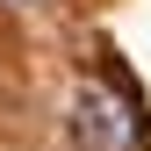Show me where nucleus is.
Returning <instances> with one entry per match:
<instances>
[{
	"instance_id": "f03ea898",
	"label": "nucleus",
	"mask_w": 151,
	"mask_h": 151,
	"mask_svg": "<svg viewBox=\"0 0 151 151\" xmlns=\"http://www.w3.org/2000/svg\"><path fill=\"white\" fill-rule=\"evenodd\" d=\"M22 7H36V0H22Z\"/></svg>"
},
{
	"instance_id": "f257e3e1",
	"label": "nucleus",
	"mask_w": 151,
	"mask_h": 151,
	"mask_svg": "<svg viewBox=\"0 0 151 151\" xmlns=\"http://www.w3.org/2000/svg\"><path fill=\"white\" fill-rule=\"evenodd\" d=\"M72 144L79 151H137L144 144V115L115 79H79L72 93Z\"/></svg>"
}]
</instances>
